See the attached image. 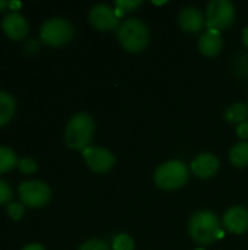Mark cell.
Returning a JSON list of instances; mask_svg holds the SVG:
<instances>
[{
  "instance_id": "cell-1",
  "label": "cell",
  "mask_w": 248,
  "mask_h": 250,
  "mask_svg": "<svg viewBox=\"0 0 248 250\" xmlns=\"http://www.w3.org/2000/svg\"><path fill=\"white\" fill-rule=\"evenodd\" d=\"M189 233L191 239L199 245H210L224 236L219 218L216 214L208 209L197 211L191 215L189 223Z\"/></svg>"
},
{
  "instance_id": "cell-2",
  "label": "cell",
  "mask_w": 248,
  "mask_h": 250,
  "mask_svg": "<svg viewBox=\"0 0 248 250\" xmlns=\"http://www.w3.org/2000/svg\"><path fill=\"white\" fill-rule=\"evenodd\" d=\"M95 132V123L94 119L86 113H77L66 125L64 130V141L69 148L72 149H80L89 146V142Z\"/></svg>"
},
{
  "instance_id": "cell-3",
  "label": "cell",
  "mask_w": 248,
  "mask_h": 250,
  "mask_svg": "<svg viewBox=\"0 0 248 250\" xmlns=\"http://www.w3.org/2000/svg\"><path fill=\"white\" fill-rule=\"evenodd\" d=\"M117 38L124 50L130 53H139L148 47L149 29L140 19H127L120 23Z\"/></svg>"
},
{
  "instance_id": "cell-4",
  "label": "cell",
  "mask_w": 248,
  "mask_h": 250,
  "mask_svg": "<svg viewBox=\"0 0 248 250\" xmlns=\"http://www.w3.org/2000/svg\"><path fill=\"white\" fill-rule=\"evenodd\" d=\"M189 167L180 160H171L161 164L153 176L155 185L162 190H175L189 182Z\"/></svg>"
},
{
  "instance_id": "cell-5",
  "label": "cell",
  "mask_w": 248,
  "mask_h": 250,
  "mask_svg": "<svg viewBox=\"0 0 248 250\" xmlns=\"http://www.w3.org/2000/svg\"><path fill=\"white\" fill-rule=\"evenodd\" d=\"M75 34L73 25L63 19V18H50L47 19L39 31L41 40L53 47H58L63 45L66 42H69L72 40Z\"/></svg>"
},
{
  "instance_id": "cell-6",
  "label": "cell",
  "mask_w": 248,
  "mask_h": 250,
  "mask_svg": "<svg viewBox=\"0 0 248 250\" xmlns=\"http://www.w3.org/2000/svg\"><path fill=\"white\" fill-rule=\"evenodd\" d=\"M235 19L234 4L228 0H212L206 9V26L208 29H225L231 26Z\"/></svg>"
},
{
  "instance_id": "cell-7",
  "label": "cell",
  "mask_w": 248,
  "mask_h": 250,
  "mask_svg": "<svg viewBox=\"0 0 248 250\" xmlns=\"http://www.w3.org/2000/svg\"><path fill=\"white\" fill-rule=\"evenodd\" d=\"M19 196L28 207H42L50 201L51 190L42 180H25L19 183Z\"/></svg>"
},
{
  "instance_id": "cell-8",
  "label": "cell",
  "mask_w": 248,
  "mask_h": 250,
  "mask_svg": "<svg viewBox=\"0 0 248 250\" xmlns=\"http://www.w3.org/2000/svg\"><path fill=\"white\" fill-rule=\"evenodd\" d=\"M88 167L95 173H107L115 164V157L113 152L102 146H88L82 151Z\"/></svg>"
},
{
  "instance_id": "cell-9",
  "label": "cell",
  "mask_w": 248,
  "mask_h": 250,
  "mask_svg": "<svg viewBox=\"0 0 248 250\" xmlns=\"http://www.w3.org/2000/svg\"><path fill=\"white\" fill-rule=\"evenodd\" d=\"M89 22L99 31H113L120 26L115 10L108 4H95L89 12Z\"/></svg>"
},
{
  "instance_id": "cell-10",
  "label": "cell",
  "mask_w": 248,
  "mask_h": 250,
  "mask_svg": "<svg viewBox=\"0 0 248 250\" xmlns=\"http://www.w3.org/2000/svg\"><path fill=\"white\" fill-rule=\"evenodd\" d=\"M1 26H3V31L6 32V35H9L13 40L23 38L28 34V29H29L28 21L25 19V16L22 13H19V10L7 12L3 16Z\"/></svg>"
},
{
  "instance_id": "cell-11",
  "label": "cell",
  "mask_w": 248,
  "mask_h": 250,
  "mask_svg": "<svg viewBox=\"0 0 248 250\" xmlns=\"http://www.w3.org/2000/svg\"><path fill=\"white\" fill-rule=\"evenodd\" d=\"M224 227L234 234H244L248 230V211L244 207H232L224 215Z\"/></svg>"
},
{
  "instance_id": "cell-12",
  "label": "cell",
  "mask_w": 248,
  "mask_h": 250,
  "mask_svg": "<svg viewBox=\"0 0 248 250\" xmlns=\"http://www.w3.org/2000/svg\"><path fill=\"white\" fill-rule=\"evenodd\" d=\"M191 173L200 179H210L219 171V160L213 154H200L190 164Z\"/></svg>"
},
{
  "instance_id": "cell-13",
  "label": "cell",
  "mask_w": 248,
  "mask_h": 250,
  "mask_svg": "<svg viewBox=\"0 0 248 250\" xmlns=\"http://www.w3.org/2000/svg\"><path fill=\"white\" fill-rule=\"evenodd\" d=\"M178 23L184 31L196 34L206 25V18L197 7H184L178 15Z\"/></svg>"
},
{
  "instance_id": "cell-14",
  "label": "cell",
  "mask_w": 248,
  "mask_h": 250,
  "mask_svg": "<svg viewBox=\"0 0 248 250\" xmlns=\"http://www.w3.org/2000/svg\"><path fill=\"white\" fill-rule=\"evenodd\" d=\"M224 47V40L221 32L216 29H208L199 40V50L206 57H215L221 53Z\"/></svg>"
},
{
  "instance_id": "cell-15",
  "label": "cell",
  "mask_w": 248,
  "mask_h": 250,
  "mask_svg": "<svg viewBox=\"0 0 248 250\" xmlns=\"http://www.w3.org/2000/svg\"><path fill=\"white\" fill-rule=\"evenodd\" d=\"M15 113V98L6 92L0 91V126L6 125Z\"/></svg>"
},
{
  "instance_id": "cell-16",
  "label": "cell",
  "mask_w": 248,
  "mask_h": 250,
  "mask_svg": "<svg viewBox=\"0 0 248 250\" xmlns=\"http://www.w3.org/2000/svg\"><path fill=\"white\" fill-rule=\"evenodd\" d=\"M229 160L235 167L248 166V142H238L229 151Z\"/></svg>"
},
{
  "instance_id": "cell-17",
  "label": "cell",
  "mask_w": 248,
  "mask_h": 250,
  "mask_svg": "<svg viewBox=\"0 0 248 250\" xmlns=\"http://www.w3.org/2000/svg\"><path fill=\"white\" fill-rule=\"evenodd\" d=\"M248 117V107L243 103H235L232 105H229L225 111V119L231 123H244L247 122Z\"/></svg>"
},
{
  "instance_id": "cell-18",
  "label": "cell",
  "mask_w": 248,
  "mask_h": 250,
  "mask_svg": "<svg viewBox=\"0 0 248 250\" xmlns=\"http://www.w3.org/2000/svg\"><path fill=\"white\" fill-rule=\"evenodd\" d=\"M15 166H18L16 152L9 146L0 145V173L12 170Z\"/></svg>"
},
{
  "instance_id": "cell-19",
  "label": "cell",
  "mask_w": 248,
  "mask_h": 250,
  "mask_svg": "<svg viewBox=\"0 0 248 250\" xmlns=\"http://www.w3.org/2000/svg\"><path fill=\"white\" fill-rule=\"evenodd\" d=\"M113 250H134V242L129 234L120 233L113 239Z\"/></svg>"
},
{
  "instance_id": "cell-20",
  "label": "cell",
  "mask_w": 248,
  "mask_h": 250,
  "mask_svg": "<svg viewBox=\"0 0 248 250\" xmlns=\"http://www.w3.org/2000/svg\"><path fill=\"white\" fill-rule=\"evenodd\" d=\"M139 6H142L140 0H117L115 1V15L120 18L121 15H124L126 12H133L136 10Z\"/></svg>"
},
{
  "instance_id": "cell-21",
  "label": "cell",
  "mask_w": 248,
  "mask_h": 250,
  "mask_svg": "<svg viewBox=\"0 0 248 250\" xmlns=\"http://www.w3.org/2000/svg\"><path fill=\"white\" fill-rule=\"evenodd\" d=\"M77 250H110V246L101 239H91L80 245Z\"/></svg>"
},
{
  "instance_id": "cell-22",
  "label": "cell",
  "mask_w": 248,
  "mask_h": 250,
  "mask_svg": "<svg viewBox=\"0 0 248 250\" xmlns=\"http://www.w3.org/2000/svg\"><path fill=\"white\" fill-rule=\"evenodd\" d=\"M18 167L19 170L23 173V174H31V173H35L37 171V163L32 160V158H22L18 161Z\"/></svg>"
},
{
  "instance_id": "cell-23",
  "label": "cell",
  "mask_w": 248,
  "mask_h": 250,
  "mask_svg": "<svg viewBox=\"0 0 248 250\" xmlns=\"http://www.w3.org/2000/svg\"><path fill=\"white\" fill-rule=\"evenodd\" d=\"M235 72L248 79V54H241L235 62Z\"/></svg>"
},
{
  "instance_id": "cell-24",
  "label": "cell",
  "mask_w": 248,
  "mask_h": 250,
  "mask_svg": "<svg viewBox=\"0 0 248 250\" xmlns=\"http://www.w3.org/2000/svg\"><path fill=\"white\" fill-rule=\"evenodd\" d=\"M7 214L13 220H18V218H20L23 215V207L19 202H10L9 207H7Z\"/></svg>"
},
{
  "instance_id": "cell-25",
  "label": "cell",
  "mask_w": 248,
  "mask_h": 250,
  "mask_svg": "<svg viewBox=\"0 0 248 250\" xmlns=\"http://www.w3.org/2000/svg\"><path fill=\"white\" fill-rule=\"evenodd\" d=\"M10 198H12V189H10V186L4 180L0 179V204L7 202Z\"/></svg>"
},
{
  "instance_id": "cell-26",
  "label": "cell",
  "mask_w": 248,
  "mask_h": 250,
  "mask_svg": "<svg viewBox=\"0 0 248 250\" xmlns=\"http://www.w3.org/2000/svg\"><path fill=\"white\" fill-rule=\"evenodd\" d=\"M237 136L240 139H243V142H247L248 141V123L244 122L241 125L237 126Z\"/></svg>"
},
{
  "instance_id": "cell-27",
  "label": "cell",
  "mask_w": 248,
  "mask_h": 250,
  "mask_svg": "<svg viewBox=\"0 0 248 250\" xmlns=\"http://www.w3.org/2000/svg\"><path fill=\"white\" fill-rule=\"evenodd\" d=\"M22 250H45V249H44V246H42V245H39V243H29V245L23 246V249Z\"/></svg>"
},
{
  "instance_id": "cell-28",
  "label": "cell",
  "mask_w": 248,
  "mask_h": 250,
  "mask_svg": "<svg viewBox=\"0 0 248 250\" xmlns=\"http://www.w3.org/2000/svg\"><path fill=\"white\" fill-rule=\"evenodd\" d=\"M243 42H244V45L248 48V26L243 31Z\"/></svg>"
},
{
  "instance_id": "cell-29",
  "label": "cell",
  "mask_w": 248,
  "mask_h": 250,
  "mask_svg": "<svg viewBox=\"0 0 248 250\" xmlns=\"http://www.w3.org/2000/svg\"><path fill=\"white\" fill-rule=\"evenodd\" d=\"M12 1H7V0H0V9H6V7H10Z\"/></svg>"
},
{
  "instance_id": "cell-30",
  "label": "cell",
  "mask_w": 248,
  "mask_h": 250,
  "mask_svg": "<svg viewBox=\"0 0 248 250\" xmlns=\"http://www.w3.org/2000/svg\"><path fill=\"white\" fill-rule=\"evenodd\" d=\"M196 250H206V249H202V248H200V249H196Z\"/></svg>"
}]
</instances>
